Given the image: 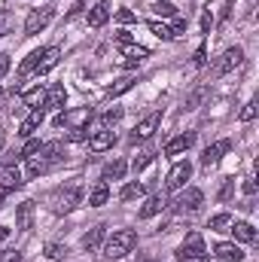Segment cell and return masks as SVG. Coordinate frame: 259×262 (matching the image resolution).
I'll return each instance as SVG.
<instances>
[{
	"mask_svg": "<svg viewBox=\"0 0 259 262\" xmlns=\"http://www.w3.org/2000/svg\"><path fill=\"white\" fill-rule=\"evenodd\" d=\"M58 58H61V49H58V46L43 49V52H40V61H37V67H34V73H37V76H40V73H49L52 67L58 64Z\"/></svg>",
	"mask_w": 259,
	"mask_h": 262,
	"instance_id": "14",
	"label": "cell"
},
{
	"mask_svg": "<svg viewBox=\"0 0 259 262\" xmlns=\"http://www.w3.org/2000/svg\"><path fill=\"white\" fill-rule=\"evenodd\" d=\"M241 259H244V253H241V247L232 244V241H220V244L213 247V262H241Z\"/></svg>",
	"mask_w": 259,
	"mask_h": 262,
	"instance_id": "9",
	"label": "cell"
},
{
	"mask_svg": "<svg viewBox=\"0 0 259 262\" xmlns=\"http://www.w3.org/2000/svg\"><path fill=\"white\" fill-rule=\"evenodd\" d=\"M204 61H207V49H204V46H198V49H195L192 64H195V67H204Z\"/></svg>",
	"mask_w": 259,
	"mask_h": 262,
	"instance_id": "43",
	"label": "cell"
},
{
	"mask_svg": "<svg viewBox=\"0 0 259 262\" xmlns=\"http://www.w3.org/2000/svg\"><path fill=\"white\" fill-rule=\"evenodd\" d=\"M119 119H122V110L116 107V110H107V113L101 116V125H104V128H113V125H116Z\"/></svg>",
	"mask_w": 259,
	"mask_h": 262,
	"instance_id": "37",
	"label": "cell"
},
{
	"mask_svg": "<svg viewBox=\"0 0 259 262\" xmlns=\"http://www.w3.org/2000/svg\"><path fill=\"white\" fill-rule=\"evenodd\" d=\"M192 143H195V131H183V134H177V137H171V140L165 143V156H180V152H186Z\"/></svg>",
	"mask_w": 259,
	"mask_h": 262,
	"instance_id": "11",
	"label": "cell"
},
{
	"mask_svg": "<svg viewBox=\"0 0 259 262\" xmlns=\"http://www.w3.org/2000/svg\"><path fill=\"white\" fill-rule=\"evenodd\" d=\"M159 125H162V113H159V110H153L149 116H143V119L134 125V131H131V143H137V140H149V137L156 134Z\"/></svg>",
	"mask_w": 259,
	"mask_h": 262,
	"instance_id": "7",
	"label": "cell"
},
{
	"mask_svg": "<svg viewBox=\"0 0 259 262\" xmlns=\"http://www.w3.org/2000/svg\"><path fill=\"white\" fill-rule=\"evenodd\" d=\"M210 28H213V12H210V6L201 12V31L204 34H210Z\"/></svg>",
	"mask_w": 259,
	"mask_h": 262,
	"instance_id": "41",
	"label": "cell"
},
{
	"mask_svg": "<svg viewBox=\"0 0 259 262\" xmlns=\"http://www.w3.org/2000/svg\"><path fill=\"white\" fill-rule=\"evenodd\" d=\"M238 119H241V122H253V119H256V101H247L244 110L238 113Z\"/></svg>",
	"mask_w": 259,
	"mask_h": 262,
	"instance_id": "38",
	"label": "cell"
},
{
	"mask_svg": "<svg viewBox=\"0 0 259 262\" xmlns=\"http://www.w3.org/2000/svg\"><path fill=\"white\" fill-rule=\"evenodd\" d=\"M165 207H168V201H165V195H153V198H146V204L140 207V216H143V220H149V216L162 213Z\"/></svg>",
	"mask_w": 259,
	"mask_h": 262,
	"instance_id": "22",
	"label": "cell"
},
{
	"mask_svg": "<svg viewBox=\"0 0 259 262\" xmlns=\"http://www.w3.org/2000/svg\"><path fill=\"white\" fill-rule=\"evenodd\" d=\"M229 149H232V140H217V143H210V146L201 152V165H204V168L217 165V162H220V159H223Z\"/></svg>",
	"mask_w": 259,
	"mask_h": 262,
	"instance_id": "10",
	"label": "cell"
},
{
	"mask_svg": "<svg viewBox=\"0 0 259 262\" xmlns=\"http://www.w3.org/2000/svg\"><path fill=\"white\" fill-rule=\"evenodd\" d=\"M149 9H153L156 15H162V18H174V15H177V6L168 3V0H159V3H153Z\"/></svg>",
	"mask_w": 259,
	"mask_h": 262,
	"instance_id": "32",
	"label": "cell"
},
{
	"mask_svg": "<svg viewBox=\"0 0 259 262\" xmlns=\"http://www.w3.org/2000/svg\"><path fill=\"white\" fill-rule=\"evenodd\" d=\"M244 195L247 198L256 195V180H244Z\"/></svg>",
	"mask_w": 259,
	"mask_h": 262,
	"instance_id": "49",
	"label": "cell"
},
{
	"mask_svg": "<svg viewBox=\"0 0 259 262\" xmlns=\"http://www.w3.org/2000/svg\"><path fill=\"white\" fill-rule=\"evenodd\" d=\"M21 171L15 168V165H6V168H0V189H21Z\"/></svg>",
	"mask_w": 259,
	"mask_h": 262,
	"instance_id": "15",
	"label": "cell"
},
{
	"mask_svg": "<svg viewBox=\"0 0 259 262\" xmlns=\"http://www.w3.org/2000/svg\"><path fill=\"white\" fill-rule=\"evenodd\" d=\"M104 238H107V229H104V226L89 229V232L82 235V250H85V253H95V250L104 244Z\"/></svg>",
	"mask_w": 259,
	"mask_h": 262,
	"instance_id": "18",
	"label": "cell"
},
{
	"mask_svg": "<svg viewBox=\"0 0 259 262\" xmlns=\"http://www.w3.org/2000/svg\"><path fill=\"white\" fill-rule=\"evenodd\" d=\"M55 18V9L52 6H40V9H31V15L25 18V34H40L43 28H49V21Z\"/></svg>",
	"mask_w": 259,
	"mask_h": 262,
	"instance_id": "4",
	"label": "cell"
},
{
	"mask_svg": "<svg viewBox=\"0 0 259 262\" xmlns=\"http://www.w3.org/2000/svg\"><path fill=\"white\" fill-rule=\"evenodd\" d=\"M43 253H46L52 262H61L67 256V247H64V244H46V247H43Z\"/></svg>",
	"mask_w": 259,
	"mask_h": 262,
	"instance_id": "35",
	"label": "cell"
},
{
	"mask_svg": "<svg viewBox=\"0 0 259 262\" xmlns=\"http://www.w3.org/2000/svg\"><path fill=\"white\" fill-rule=\"evenodd\" d=\"M40 52H43V49H34V52L18 64V73H21V76H31V73H34V67H37V61H40Z\"/></svg>",
	"mask_w": 259,
	"mask_h": 262,
	"instance_id": "33",
	"label": "cell"
},
{
	"mask_svg": "<svg viewBox=\"0 0 259 262\" xmlns=\"http://www.w3.org/2000/svg\"><path fill=\"white\" fill-rule=\"evenodd\" d=\"M229 232H232V235H235V241H241V244H253V241H256V229H253V223H247V220L232 223V226H229Z\"/></svg>",
	"mask_w": 259,
	"mask_h": 262,
	"instance_id": "17",
	"label": "cell"
},
{
	"mask_svg": "<svg viewBox=\"0 0 259 262\" xmlns=\"http://www.w3.org/2000/svg\"><path fill=\"white\" fill-rule=\"evenodd\" d=\"M6 238H9V229H6V226H0V244H3Z\"/></svg>",
	"mask_w": 259,
	"mask_h": 262,
	"instance_id": "50",
	"label": "cell"
},
{
	"mask_svg": "<svg viewBox=\"0 0 259 262\" xmlns=\"http://www.w3.org/2000/svg\"><path fill=\"white\" fill-rule=\"evenodd\" d=\"M232 192H235V180H226V186H223V192H220V198L226 201V198H232Z\"/></svg>",
	"mask_w": 259,
	"mask_h": 262,
	"instance_id": "48",
	"label": "cell"
},
{
	"mask_svg": "<svg viewBox=\"0 0 259 262\" xmlns=\"http://www.w3.org/2000/svg\"><path fill=\"white\" fill-rule=\"evenodd\" d=\"M21 101L31 107V110H40L43 104H46V89L43 85H37V89H31V92H25L21 95Z\"/></svg>",
	"mask_w": 259,
	"mask_h": 262,
	"instance_id": "24",
	"label": "cell"
},
{
	"mask_svg": "<svg viewBox=\"0 0 259 262\" xmlns=\"http://www.w3.org/2000/svg\"><path fill=\"white\" fill-rule=\"evenodd\" d=\"M235 220L229 216V213H217V216H210V223H207V229L210 232H229V226H232Z\"/></svg>",
	"mask_w": 259,
	"mask_h": 262,
	"instance_id": "30",
	"label": "cell"
},
{
	"mask_svg": "<svg viewBox=\"0 0 259 262\" xmlns=\"http://www.w3.org/2000/svg\"><path fill=\"white\" fill-rule=\"evenodd\" d=\"M134 82L137 79H131V76H122V79H116L113 85H107V98H119V95H125L134 89Z\"/></svg>",
	"mask_w": 259,
	"mask_h": 262,
	"instance_id": "27",
	"label": "cell"
},
{
	"mask_svg": "<svg viewBox=\"0 0 259 262\" xmlns=\"http://www.w3.org/2000/svg\"><path fill=\"white\" fill-rule=\"evenodd\" d=\"M6 73H9V55H6V52H0V79H3Z\"/></svg>",
	"mask_w": 259,
	"mask_h": 262,
	"instance_id": "47",
	"label": "cell"
},
{
	"mask_svg": "<svg viewBox=\"0 0 259 262\" xmlns=\"http://www.w3.org/2000/svg\"><path fill=\"white\" fill-rule=\"evenodd\" d=\"M189 177H192V165H189V162H177V165L168 171V177H165V189H168V192H180Z\"/></svg>",
	"mask_w": 259,
	"mask_h": 262,
	"instance_id": "5",
	"label": "cell"
},
{
	"mask_svg": "<svg viewBox=\"0 0 259 262\" xmlns=\"http://www.w3.org/2000/svg\"><path fill=\"white\" fill-rule=\"evenodd\" d=\"M107 198H110L107 180H98V183L89 189V207H101V204H107Z\"/></svg>",
	"mask_w": 259,
	"mask_h": 262,
	"instance_id": "21",
	"label": "cell"
},
{
	"mask_svg": "<svg viewBox=\"0 0 259 262\" xmlns=\"http://www.w3.org/2000/svg\"><path fill=\"white\" fill-rule=\"evenodd\" d=\"M137 247V232L134 229H116L107 241H104V256L107 259H122Z\"/></svg>",
	"mask_w": 259,
	"mask_h": 262,
	"instance_id": "1",
	"label": "cell"
},
{
	"mask_svg": "<svg viewBox=\"0 0 259 262\" xmlns=\"http://www.w3.org/2000/svg\"><path fill=\"white\" fill-rule=\"evenodd\" d=\"M125 171H128V165H125L122 159H113V162L104 165V180H122Z\"/></svg>",
	"mask_w": 259,
	"mask_h": 262,
	"instance_id": "25",
	"label": "cell"
},
{
	"mask_svg": "<svg viewBox=\"0 0 259 262\" xmlns=\"http://www.w3.org/2000/svg\"><path fill=\"white\" fill-rule=\"evenodd\" d=\"M43 119H46V110H43V107H40V110H31V116L18 125V134H21V137H31L34 131L43 125Z\"/></svg>",
	"mask_w": 259,
	"mask_h": 262,
	"instance_id": "19",
	"label": "cell"
},
{
	"mask_svg": "<svg viewBox=\"0 0 259 262\" xmlns=\"http://www.w3.org/2000/svg\"><path fill=\"white\" fill-rule=\"evenodd\" d=\"M113 143H116V134H113L110 128H104V131H98V134L89 137V146H92L95 152H104V149H110Z\"/></svg>",
	"mask_w": 259,
	"mask_h": 262,
	"instance_id": "20",
	"label": "cell"
},
{
	"mask_svg": "<svg viewBox=\"0 0 259 262\" xmlns=\"http://www.w3.org/2000/svg\"><path fill=\"white\" fill-rule=\"evenodd\" d=\"M0 262H21V253L18 250H3L0 253Z\"/></svg>",
	"mask_w": 259,
	"mask_h": 262,
	"instance_id": "44",
	"label": "cell"
},
{
	"mask_svg": "<svg viewBox=\"0 0 259 262\" xmlns=\"http://www.w3.org/2000/svg\"><path fill=\"white\" fill-rule=\"evenodd\" d=\"M46 171H49V165L43 162V156H40V152L28 159V174H31V177H40V174H46Z\"/></svg>",
	"mask_w": 259,
	"mask_h": 262,
	"instance_id": "31",
	"label": "cell"
},
{
	"mask_svg": "<svg viewBox=\"0 0 259 262\" xmlns=\"http://www.w3.org/2000/svg\"><path fill=\"white\" fill-rule=\"evenodd\" d=\"M113 40H116V46H125V43H131V34H128V31H116V37H113Z\"/></svg>",
	"mask_w": 259,
	"mask_h": 262,
	"instance_id": "46",
	"label": "cell"
},
{
	"mask_svg": "<svg viewBox=\"0 0 259 262\" xmlns=\"http://www.w3.org/2000/svg\"><path fill=\"white\" fill-rule=\"evenodd\" d=\"M64 104H67V89L64 85L46 89V104H43V107H64Z\"/></svg>",
	"mask_w": 259,
	"mask_h": 262,
	"instance_id": "23",
	"label": "cell"
},
{
	"mask_svg": "<svg viewBox=\"0 0 259 262\" xmlns=\"http://www.w3.org/2000/svg\"><path fill=\"white\" fill-rule=\"evenodd\" d=\"M40 156H43V162L52 168V165H58V162L64 159V143H61V140H49V143L40 146Z\"/></svg>",
	"mask_w": 259,
	"mask_h": 262,
	"instance_id": "13",
	"label": "cell"
},
{
	"mask_svg": "<svg viewBox=\"0 0 259 262\" xmlns=\"http://www.w3.org/2000/svg\"><path fill=\"white\" fill-rule=\"evenodd\" d=\"M119 49H122V55H125L128 61H137V64H140L143 58H149V49H146V46H137V43H125V46H119Z\"/></svg>",
	"mask_w": 259,
	"mask_h": 262,
	"instance_id": "26",
	"label": "cell"
},
{
	"mask_svg": "<svg viewBox=\"0 0 259 262\" xmlns=\"http://www.w3.org/2000/svg\"><path fill=\"white\" fill-rule=\"evenodd\" d=\"M171 31H174V37H180V34L186 31V18H180V15H174V28H171Z\"/></svg>",
	"mask_w": 259,
	"mask_h": 262,
	"instance_id": "45",
	"label": "cell"
},
{
	"mask_svg": "<svg viewBox=\"0 0 259 262\" xmlns=\"http://www.w3.org/2000/svg\"><path fill=\"white\" fill-rule=\"evenodd\" d=\"M3 198H6V189H0V207H3Z\"/></svg>",
	"mask_w": 259,
	"mask_h": 262,
	"instance_id": "51",
	"label": "cell"
},
{
	"mask_svg": "<svg viewBox=\"0 0 259 262\" xmlns=\"http://www.w3.org/2000/svg\"><path fill=\"white\" fill-rule=\"evenodd\" d=\"M177 262H210L207 250H204V238L201 232H189L186 241L177 247Z\"/></svg>",
	"mask_w": 259,
	"mask_h": 262,
	"instance_id": "2",
	"label": "cell"
},
{
	"mask_svg": "<svg viewBox=\"0 0 259 262\" xmlns=\"http://www.w3.org/2000/svg\"><path fill=\"white\" fill-rule=\"evenodd\" d=\"M49 201H52V210H55V213H70V210H76V204L82 201V195H79L76 186H67V189L61 186V189L52 192Z\"/></svg>",
	"mask_w": 259,
	"mask_h": 262,
	"instance_id": "3",
	"label": "cell"
},
{
	"mask_svg": "<svg viewBox=\"0 0 259 262\" xmlns=\"http://www.w3.org/2000/svg\"><path fill=\"white\" fill-rule=\"evenodd\" d=\"M153 162H156V152H153V149H146V152H140V156L131 162V168H134V171H143V168H149Z\"/></svg>",
	"mask_w": 259,
	"mask_h": 262,
	"instance_id": "34",
	"label": "cell"
},
{
	"mask_svg": "<svg viewBox=\"0 0 259 262\" xmlns=\"http://www.w3.org/2000/svg\"><path fill=\"white\" fill-rule=\"evenodd\" d=\"M15 229L18 232H31L34 229V201H21L15 207Z\"/></svg>",
	"mask_w": 259,
	"mask_h": 262,
	"instance_id": "12",
	"label": "cell"
},
{
	"mask_svg": "<svg viewBox=\"0 0 259 262\" xmlns=\"http://www.w3.org/2000/svg\"><path fill=\"white\" fill-rule=\"evenodd\" d=\"M110 18V0H98L92 9H89V25L92 28H104Z\"/></svg>",
	"mask_w": 259,
	"mask_h": 262,
	"instance_id": "16",
	"label": "cell"
},
{
	"mask_svg": "<svg viewBox=\"0 0 259 262\" xmlns=\"http://www.w3.org/2000/svg\"><path fill=\"white\" fill-rule=\"evenodd\" d=\"M67 140H70V143H82V140H89V128H70L67 131Z\"/></svg>",
	"mask_w": 259,
	"mask_h": 262,
	"instance_id": "39",
	"label": "cell"
},
{
	"mask_svg": "<svg viewBox=\"0 0 259 262\" xmlns=\"http://www.w3.org/2000/svg\"><path fill=\"white\" fill-rule=\"evenodd\" d=\"M143 192H146L143 183H125L122 192H119V198H122V201H137V198H143Z\"/></svg>",
	"mask_w": 259,
	"mask_h": 262,
	"instance_id": "28",
	"label": "cell"
},
{
	"mask_svg": "<svg viewBox=\"0 0 259 262\" xmlns=\"http://www.w3.org/2000/svg\"><path fill=\"white\" fill-rule=\"evenodd\" d=\"M149 31H153V34H156L159 40H165V43L177 40V37H174V31H171V28H168L165 21H156V18H153V21H149Z\"/></svg>",
	"mask_w": 259,
	"mask_h": 262,
	"instance_id": "29",
	"label": "cell"
},
{
	"mask_svg": "<svg viewBox=\"0 0 259 262\" xmlns=\"http://www.w3.org/2000/svg\"><path fill=\"white\" fill-rule=\"evenodd\" d=\"M201 204H204V195H201V189H186L183 195L174 201V213L177 216H186V213H195V210H201Z\"/></svg>",
	"mask_w": 259,
	"mask_h": 262,
	"instance_id": "6",
	"label": "cell"
},
{
	"mask_svg": "<svg viewBox=\"0 0 259 262\" xmlns=\"http://www.w3.org/2000/svg\"><path fill=\"white\" fill-rule=\"evenodd\" d=\"M116 21L119 25H131V21H137V15L131 9H116Z\"/></svg>",
	"mask_w": 259,
	"mask_h": 262,
	"instance_id": "40",
	"label": "cell"
},
{
	"mask_svg": "<svg viewBox=\"0 0 259 262\" xmlns=\"http://www.w3.org/2000/svg\"><path fill=\"white\" fill-rule=\"evenodd\" d=\"M241 64H244V49H241V46H232V49L223 52V58L217 61V70H213V73H217V76H226V73H232L235 67H241Z\"/></svg>",
	"mask_w": 259,
	"mask_h": 262,
	"instance_id": "8",
	"label": "cell"
},
{
	"mask_svg": "<svg viewBox=\"0 0 259 262\" xmlns=\"http://www.w3.org/2000/svg\"><path fill=\"white\" fill-rule=\"evenodd\" d=\"M12 28H15V15L9 9H0V37L3 34H12Z\"/></svg>",
	"mask_w": 259,
	"mask_h": 262,
	"instance_id": "36",
	"label": "cell"
},
{
	"mask_svg": "<svg viewBox=\"0 0 259 262\" xmlns=\"http://www.w3.org/2000/svg\"><path fill=\"white\" fill-rule=\"evenodd\" d=\"M40 146H43L40 140H28V143H25V149H21V156H25V159H31V156H37V152H40Z\"/></svg>",
	"mask_w": 259,
	"mask_h": 262,
	"instance_id": "42",
	"label": "cell"
}]
</instances>
